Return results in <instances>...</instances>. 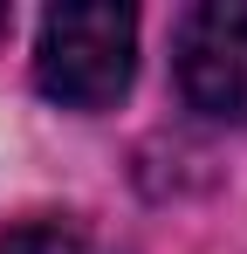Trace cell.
Wrapping results in <instances>:
<instances>
[{"label":"cell","mask_w":247,"mask_h":254,"mask_svg":"<svg viewBox=\"0 0 247 254\" xmlns=\"http://www.w3.org/2000/svg\"><path fill=\"white\" fill-rule=\"evenodd\" d=\"M179 89L213 124H247V0H206L179 21Z\"/></svg>","instance_id":"2"},{"label":"cell","mask_w":247,"mask_h":254,"mask_svg":"<svg viewBox=\"0 0 247 254\" xmlns=\"http://www.w3.org/2000/svg\"><path fill=\"white\" fill-rule=\"evenodd\" d=\"M0 254H96V248L82 241L76 227H62V220H35V227H14L0 241Z\"/></svg>","instance_id":"3"},{"label":"cell","mask_w":247,"mask_h":254,"mask_svg":"<svg viewBox=\"0 0 247 254\" xmlns=\"http://www.w3.org/2000/svg\"><path fill=\"white\" fill-rule=\"evenodd\" d=\"M137 76V14L130 7H48L35 42L41 96L69 110H110Z\"/></svg>","instance_id":"1"},{"label":"cell","mask_w":247,"mask_h":254,"mask_svg":"<svg viewBox=\"0 0 247 254\" xmlns=\"http://www.w3.org/2000/svg\"><path fill=\"white\" fill-rule=\"evenodd\" d=\"M0 35H7V7H0Z\"/></svg>","instance_id":"4"}]
</instances>
